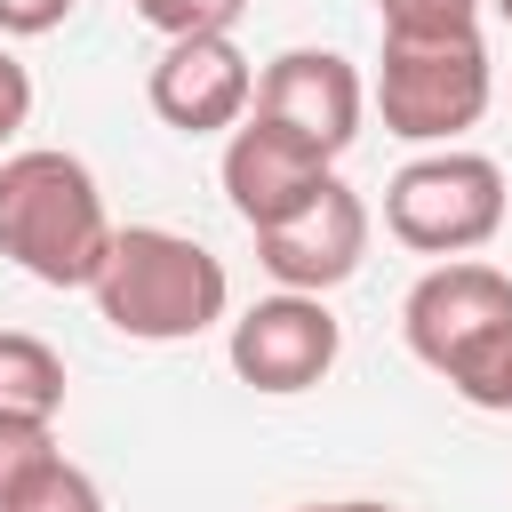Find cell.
<instances>
[{
	"mask_svg": "<svg viewBox=\"0 0 512 512\" xmlns=\"http://www.w3.org/2000/svg\"><path fill=\"white\" fill-rule=\"evenodd\" d=\"M0 512H104V488H96L80 464H64V456H56V464H48L32 488H16Z\"/></svg>",
	"mask_w": 512,
	"mask_h": 512,
	"instance_id": "14",
	"label": "cell"
},
{
	"mask_svg": "<svg viewBox=\"0 0 512 512\" xmlns=\"http://www.w3.org/2000/svg\"><path fill=\"white\" fill-rule=\"evenodd\" d=\"M24 120H32V72H24V64L0 48V144H8Z\"/></svg>",
	"mask_w": 512,
	"mask_h": 512,
	"instance_id": "18",
	"label": "cell"
},
{
	"mask_svg": "<svg viewBox=\"0 0 512 512\" xmlns=\"http://www.w3.org/2000/svg\"><path fill=\"white\" fill-rule=\"evenodd\" d=\"M512 328V272H496V264H480V256H448V264H432L416 288H408V304H400V336H408V352L432 368V376H456L480 344H496Z\"/></svg>",
	"mask_w": 512,
	"mask_h": 512,
	"instance_id": "5",
	"label": "cell"
},
{
	"mask_svg": "<svg viewBox=\"0 0 512 512\" xmlns=\"http://www.w3.org/2000/svg\"><path fill=\"white\" fill-rule=\"evenodd\" d=\"M296 512H400V504H376V496H336V504H296Z\"/></svg>",
	"mask_w": 512,
	"mask_h": 512,
	"instance_id": "19",
	"label": "cell"
},
{
	"mask_svg": "<svg viewBox=\"0 0 512 512\" xmlns=\"http://www.w3.org/2000/svg\"><path fill=\"white\" fill-rule=\"evenodd\" d=\"M256 112H264L272 128L304 136L320 160H336V152H352V136H360L368 88H360V72H352L336 48H280V56L264 64V80H256Z\"/></svg>",
	"mask_w": 512,
	"mask_h": 512,
	"instance_id": "8",
	"label": "cell"
},
{
	"mask_svg": "<svg viewBox=\"0 0 512 512\" xmlns=\"http://www.w3.org/2000/svg\"><path fill=\"white\" fill-rule=\"evenodd\" d=\"M64 408V360L56 344L24 336V328H0V416H48L56 424Z\"/></svg>",
	"mask_w": 512,
	"mask_h": 512,
	"instance_id": "11",
	"label": "cell"
},
{
	"mask_svg": "<svg viewBox=\"0 0 512 512\" xmlns=\"http://www.w3.org/2000/svg\"><path fill=\"white\" fill-rule=\"evenodd\" d=\"M64 16H72V0H0V32H16V40H40Z\"/></svg>",
	"mask_w": 512,
	"mask_h": 512,
	"instance_id": "17",
	"label": "cell"
},
{
	"mask_svg": "<svg viewBox=\"0 0 512 512\" xmlns=\"http://www.w3.org/2000/svg\"><path fill=\"white\" fill-rule=\"evenodd\" d=\"M56 464V424L48 416H0V504L16 488H32Z\"/></svg>",
	"mask_w": 512,
	"mask_h": 512,
	"instance_id": "13",
	"label": "cell"
},
{
	"mask_svg": "<svg viewBox=\"0 0 512 512\" xmlns=\"http://www.w3.org/2000/svg\"><path fill=\"white\" fill-rule=\"evenodd\" d=\"M88 296L128 344H184L224 320L232 272H224V256H208L200 240H184L168 224H128Z\"/></svg>",
	"mask_w": 512,
	"mask_h": 512,
	"instance_id": "2",
	"label": "cell"
},
{
	"mask_svg": "<svg viewBox=\"0 0 512 512\" xmlns=\"http://www.w3.org/2000/svg\"><path fill=\"white\" fill-rule=\"evenodd\" d=\"M360 256H368V208H360V192L336 184V176H328L288 224L256 232V264H264L288 296H328V288H344V280L360 272Z\"/></svg>",
	"mask_w": 512,
	"mask_h": 512,
	"instance_id": "9",
	"label": "cell"
},
{
	"mask_svg": "<svg viewBox=\"0 0 512 512\" xmlns=\"http://www.w3.org/2000/svg\"><path fill=\"white\" fill-rule=\"evenodd\" d=\"M336 352H344V328H336V312L320 296H288L280 288V296H264V304H248L232 320V376L272 392V400L312 392L336 368Z\"/></svg>",
	"mask_w": 512,
	"mask_h": 512,
	"instance_id": "6",
	"label": "cell"
},
{
	"mask_svg": "<svg viewBox=\"0 0 512 512\" xmlns=\"http://www.w3.org/2000/svg\"><path fill=\"white\" fill-rule=\"evenodd\" d=\"M112 240L120 232L104 216L88 160L48 152V144L0 160V256L16 272H32L40 288H96Z\"/></svg>",
	"mask_w": 512,
	"mask_h": 512,
	"instance_id": "1",
	"label": "cell"
},
{
	"mask_svg": "<svg viewBox=\"0 0 512 512\" xmlns=\"http://www.w3.org/2000/svg\"><path fill=\"white\" fill-rule=\"evenodd\" d=\"M248 0H136V16L160 40H200V32H232Z\"/></svg>",
	"mask_w": 512,
	"mask_h": 512,
	"instance_id": "15",
	"label": "cell"
},
{
	"mask_svg": "<svg viewBox=\"0 0 512 512\" xmlns=\"http://www.w3.org/2000/svg\"><path fill=\"white\" fill-rule=\"evenodd\" d=\"M496 16H504V24H512V0H496Z\"/></svg>",
	"mask_w": 512,
	"mask_h": 512,
	"instance_id": "20",
	"label": "cell"
},
{
	"mask_svg": "<svg viewBox=\"0 0 512 512\" xmlns=\"http://www.w3.org/2000/svg\"><path fill=\"white\" fill-rule=\"evenodd\" d=\"M448 384H456L472 408H496V416H512V328H504L496 344H480V352H472V360H464Z\"/></svg>",
	"mask_w": 512,
	"mask_h": 512,
	"instance_id": "16",
	"label": "cell"
},
{
	"mask_svg": "<svg viewBox=\"0 0 512 512\" xmlns=\"http://www.w3.org/2000/svg\"><path fill=\"white\" fill-rule=\"evenodd\" d=\"M152 112L176 128V136H224L248 120L256 104V64L240 56L232 32H200V40H168L152 80H144Z\"/></svg>",
	"mask_w": 512,
	"mask_h": 512,
	"instance_id": "7",
	"label": "cell"
},
{
	"mask_svg": "<svg viewBox=\"0 0 512 512\" xmlns=\"http://www.w3.org/2000/svg\"><path fill=\"white\" fill-rule=\"evenodd\" d=\"M328 176H336V160H320L304 136L272 128L264 112H248V120L232 128V144H224V200H232V216H240L248 232L288 224Z\"/></svg>",
	"mask_w": 512,
	"mask_h": 512,
	"instance_id": "10",
	"label": "cell"
},
{
	"mask_svg": "<svg viewBox=\"0 0 512 512\" xmlns=\"http://www.w3.org/2000/svg\"><path fill=\"white\" fill-rule=\"evenodd\" d=\"M384 40H456L480 32V0H376Z\"/></svg>",
	"mask_w": 512,
	"mask_h": 512,
	"instance_id": "12",
	"label": "cell"
},
{
	"mask_svg": "<svg viewBox=\"0 0 512 512\" xmlns=\"http://www.w3.org/2000/svg\"><path fill=\"white\" fill-rule=\"evenodd\" d=\"M384 224L416 256H472L504 232V168L488 152H424L384 184Z\"/></svg>",
	"mask_w": 512,
	"mask_h": 512,
	"instance_id": "3",
	"label": "cell"
},
{
	"mask_svg": "<svg viewBox=\"0 0 512 512\" xmlns=\"http://www.w3.org/2000/svg\"><path fill=\"white\" fill-rule=\"evenodd\" d=\"M376 112H384L392 136L448 152L488 112V48H480V32H456V40H384Z\"/></svg>",
	"mask_w": 512,
	"mask_h": 512,
	"instance_id": "4",
	"label": "cell"
}]
</instances>
